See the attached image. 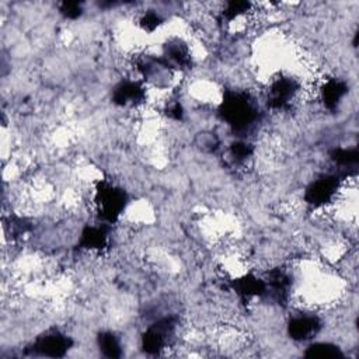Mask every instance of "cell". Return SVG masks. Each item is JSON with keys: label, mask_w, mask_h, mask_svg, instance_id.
I'll return each instance as SVG.
<instances>
[{"label": "cell", "mask_w": 359, "mask_h": 359, "mask_svg": "<svg viewBox=\"0 0 359 359\" xmlns=\"http://www.w3.org/2000/svg\"><path fill=\"white\" fill-rule=\"evenodd\" d=\"M172 118L180 121L183 118V107L180 106V103H176L173 104L170 108H169V112H167Z\"/></svg>", "instance_id": "44dd1931"}, {"label": "cell", "mask_w": 359, "mask_h": 359, "mask_svg": "<svg viewBox=\"0 0 359 359\" xmlns=\"http://www.w3.org/2000/svg\"><path fill=\"white\" fill-rule=\"evenodd\" d=\"M322 328V322L315 316H299L291 320L288 333L295 341H306L315 337Z\"/></svg>", "instance_id": "ba28073f"}, {"label": "cell", "mask_w": 359, "mask_h": 359, "mask_svg": "<svg viewBox=\"0 0 359 359\" xmlns=\"http://www.w3.org/2000/svg\"><path fill=\"white\" fill-rule=\"evenodd\" d=\"M231 153L236 160H246L253 155V147L246 142H235L231 147Z\"/></svg>", "instance_id": "ac0fdd59"}, {"label": "cell", "mask_w": 359, "mask_h": 359, "mask_svg": "<svg viewBox=\"0 0 359 359\" xmlns=\"http://www.w3.org/2000/svg\"><path fill=\"white\" fill-rule=\"evenodd\" d=\"M299 85L291 78L276 79L268 92V106L274 110H283L288 107L295 97Z\"/></svg>", "instance_id": "8992f818"}, {"label": "cell", "mask_w": 359, "mask_h": 359, "mask_svg": "<svg viewBox=\"0 0 359 359\" xmlns=\"http://www.w3.org/2000/svg\"><path fill=\"white\" fill-rule=\"evenodd\" d=\"M347 93H348V86L345 85V82L338 79H331L324 85L322 90V99L324 106L328 110H335Z\"/></svg>", "instance_id": "7c38bea8"}, {"label": "cell", "mask_w": 359, "mask_h": 359, "mask_svg": "<svg viewBox=\"0 0 359 359\" xmlns=\"http://www.w3.org/2000/svg\"><path fill=\"white\" fill-rule=\"evenodd\" d=\"M99 348L107 358H119L122 355L121 344L118 338L112 333H101L97 338Z\"/></svg>", "instance_id": "9a60e30c"}, {"label": "cell", "mask_w": 359, "mask_h": 359, "mask_svg": "<svg viewBox=\"0 0 359 359\" xmlns=\"http://www.w3.org/2000/svg\"><path fill=\"white\" fill-rule=\"evenodd\" d=\"M249 8H250V3H247V2H229V3H226V8L222 12V16H224V19L232 22L237 16L247 12Z\"/></svg>", "instance_id": "e0dca14e"}, {"label": "cell", "mask_w": 359, "mask_h": 359, "mask_svg": "<svg viewBox=\"0 0 359 359\" xmlns=\"http://www.w3.org/2000/svg\"><path fill=\"white\" fill-rule=\"evenodd\" d=\"M96 203L99 208L100 218L106 222L112 224L124 212L128 203V197L124 190L103 181L97 185Z\"/></svg>", "instance_id": "7a4b0ae2"}, {"label": "cell", "mask_w": 359, "mask_h": 359, "mask_svg": "<svg viewBox=\"0 0 359 359\" xmlns=\"http://www.w3.org/2000/svg\"><path fill=\"white\" fill-rule=\"evenodd\" d=\"M162 22L163 20H162V17L158 13L148 12V13H145V16L140 19V27L145 30V31L152 33V31H155L162 24Z\"/></svg>", "instance_id": "d6986e66"}, {"label": "cell", "mask_w": 359, "mask_h": 359, "mask_svg": "<svg viewBox=\"0 0 359 359\" xmlns=\"http://www.w3.org/2000/svg\"><path fill=\"white\" fill-rule=\"evenodd\" d=\"M177 322L174 317H165L152 324L142 337V348L147 353H158L167 344L174 334Z\"/></svg>", "instance_id": "3957f363"}, {"label": "cell", "mask_w": 359, "mask_h": 359, "mask_svg": "<svg viewBox=\"0 0 359 359\" xmlns=\"http://www.w3.org/2000/svg\"><path fill=\"white\" fill-rule=\"evenodd\" d=\"M232 286L242 299H250L253 297H262L267 294V283L253 275H246L233 281Z\"/></svg>", "instance_id": "8fae6325"}, {"label": "cell", "mask_w": 359, "mask_h": 359, "mask_svg": "<svg viewBox=\"0 0 359 359\" xmlns=\"http://www.w3.org/2000/svg\"><path fill=\"white\" fill-rule=\"evenodd\" d=\"M219 114L235 132L249 131L258 118V111L250 96L243 92L233 90L225 93L224 101L219 107Z\"/></svg>", "instance_id": "6da1fadb"}, {"label": "cell", "mask_w": 359, "mask_h": 359, "mask_svg": "<svg viewBox=\"0 0 359 359\" xmlns=\"http://www.w3.org/2000/svg\"><path fill=\"white\" fill-rule=\"evenodd\" d=\"M72 344H74V341L67 335L59 331H51L38 337L30 347V351L42 356L62 358L70 349Z\"/></svg>", "instance_id": "5b68a950"}, {"label": "cell", "mask_w": 359, "mask_h": 359, "mask_svg": "<svg viewBox=\"0 0 359 359\" xmlns=\"http://www.w3.org/2000/svg\"><path fill=\"white\" fill-rule=\"evenodd\" d=\"M145 100V89L136 82H122L112 93V101L117 106H131L139 104Z\"/></svg>", "instance_id": "9c48e42d"}, {"label": "cell", "mask_w": 359, "mask_h": 359, "mask_svg": "<svg viewBox=\"0 0 359 359\" xmlns=\"http://www.w3.org/2000/svg\"><path fill=\"white\" fill-rule=\"evenodd\" d=\"M82 3H78V2H63L60 5V13L66 17V19H70V20H75L78 17L82 16Z\"/></svg>", "instance_id": "ffe728a7"}, {"label": "cell", "mask_w": 359, "mask_h": 359, "mask_svg": "<svg viewBox=\"0 0 359 359\" xmlns=\"http://www.w3.org/2000/svg\"><path fill=\"white\" fill-rule=\"evenodd\" d=\"M340 177L334 174H326L315 180L305 192V199L312 206H324L331 202L340 187Z\"/></svg>", "instance_id": "277c9868"}, {"label": "cell", "mask_w": 359, "mask_h": 359, "mask_svg": "<svg viewBox=\"0 0 359 359\" xmlns=\"http://www.w3.org/2000/svg\"><path fill=\"white\" fill-rule=\"evenodd\" d=\"M166 67H188L191 63V56L188 48L181 41H172L165 47V56L160 60Z\"/></svg>", "instance_id": "30bf717a"}, {"label": "cell", "mask_w": 359, "mask_h": 359, "mask_svg": "<svg viewBox=\"0 0 359 359\" xmlns=\"http://www.w3.org/2000/svg\"><path fill=\"white\" fill-rule=\"evenodd\" d=\"M108 231L106 226H87L82 232L81 246L89 250H101L107 246Z\"/></svg>", "instance_id": "4fadbf2b"}, {"label": "cell", "mask_w": 359, "mask_h": 359, "mask_svg": "<svg viewBox=\"0 0 359 359\" xmlns=\"http://www.w3.org/2000/svg\"><path fill=\"white\" fill-rule=\"evenodd\" d=\"M290 288H291V278L282 269H275L268 276L267 294L278 302L279 305H285L290 298Z\"/></svg>", "instance_id": "52a82bcc"}, {"label": "cell", "mask_w": 359, "mask_h": 359, "mask_svg": "<svg viewBox=\"0 0 359 359\" xmlns=\"http://www.w3.org/2000/svg\"><path fill=\"white\" fill-rule=\"evenodd\" d=\"M305 356L319 358V359H338V358H342L344 353L337 345H333L328 342H319V344L310 345Z\"/></svg>", "instance_id": "5bb4252c"}, {"label": "cell", "mask_w": 359, "mask_h": 359, "mask_svg": "<svg viewBox=\"0 0 359 359\" xmlns=\"http://www.w3.org/2000/svg\"><path fill=\"white\" fill-rule=\"evenodd\" d=\"M330 158L331 160L344 169H355L359 160V155L356 149H334L330 152Z\"/></svg>", "instance_id": "2e32d148"}]
</instances>
